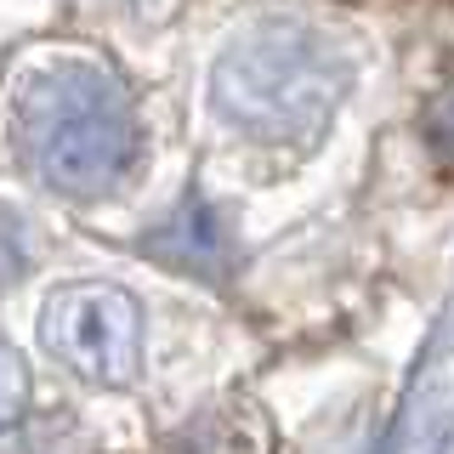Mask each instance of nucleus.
Returning <instances> with one entry per match:
<instances>
[{
    "label": "nucleus",
    "instance_id": "nucleus-1",
    "mask_svg": "<svg viewBox=\"0 0 454 454\" xmlns=\"http://www.w3.org/2000/svg\"><path fill=\"white\" fill-rule=\"evenodd\" d=\"M6 137L63 199L114 193L142 148L131 91L97 51H28L6 80Z\"/></svg>",
    "mask_w": 454,
    "mask_h": 454
},
{
    "label": "nucleus",
    "instance_id": "nucleus-2",
    "mask_svg": "<svg viewBox=\"0 0 454 454\" xmlns=\"http://www.w3.org/2000/svg\"><path fill=\"white\" fill-rule=\"evenodd\" d=\"M216 103L255 137H301L330 114L335 74L295 28H262L216 68Z\"/></svg>",
    "mask_w": 454,
    "mask_h": 454
},
{
    "label": "nucleus",
    "instance_id": "nucleus-3",
    "mask_svg": "<svg viewBox=\"0 0 454 454\" xmlns=\"http://www.w3.org/2000/svg\"><path fill=\"white\" fill-rule=\"evenodd\" d=\"M40 340L68 375L125 387L142 364V307L114 284H63L40 307Z\"/></svg>",
    "mask_w": 454,
    "mask_h": 454
},
{
    "label": "nucleus",
    "instance_id": "nucleus-4",
    "mask_svg": "<svg viewBox=\"0 0 454 454\" xmlns=\"http://www.w3.org/2000/svg\"><path fill=\"white\" fill-rule=\"evenodd\" d=\"M153 255H165L170 267H188V273L216 278L222 262H227V233H222L216 210L199 205V199H188V205L153 233Z\"/></svg>",
    "mask_w": 454,
    "mask_h": 454
},
{
    "label": "nucleus",
    "instance_id": "nucleus-5",
    "mask_svg": "<svg viewBox=\"0 0 454 454\" xmlns=\"http://www.w3.org/2000/svg\"><path fill=\"white\" fill-rule=\"evenodd\" d=\"M28 397H35V387H28V364L18 358L12 340H0V432H12V426L28 415Z\"/></svg>",
    "mask_w": 454,
    "mask_h": 454
},
{
    "label": "nucleus",
    "instance_id": "nucleus-6",
    "mask_svg": "<svg viewBox=\"0 0 454 454\" xmlns=\"http://www.w3.org/2000/svg\"><path fill=\"white\" fill-rule=\"evenodd\" d=\"M420 137H426V148H432L443 165H454V85H443V91L426 103V114H420Z\"/></svg>",
    "mask_w": 454,
    "mask_h": 454
},
{
    "label": "nucleus",
    "instance_id": "nucleus-7",
    "mask_svg": "<svg viewBox=\"0 0 454 454\" xmlns=\"http://www.w3.org/2000/svg\"><path fill=\"white\" fill-rule=\"evenodd\" d=\"M28 262H35V250H28V227L0 210V290H12V284L28 273Z\"/></svg>",
    "mask_w": 454,
    "mask_h": 454
}]
</instances>
